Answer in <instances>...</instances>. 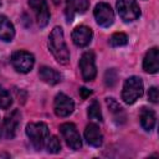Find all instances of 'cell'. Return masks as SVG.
Masks as SVG:
<instances>
[{
  "label": "cell",
  "mask_w": 159,
  "mask_h": 159,
  "mask_svg": "<svg viewBox=\"0 0 159 159\" xmlns=\"http://www.w3.org/2000/svg\"><path fill=\"white\" fill-rule=\"evenodd\" d=\"M48 48L58 63L67 65L70 62V51L65 42L63 31L60 26L52 29L48 36Z\"/></svg>",
  "instance_id": "cell-1"
},
{
  "label": "cell",
  "mask_w": 159,
  "mask_h": 159,
  "mask_svg": "<svg viewBox=\"0 0 159 159\" xmlns=\"http://www.w3.org/2000/svg\"><path fill=\"white\" fill-rule=\"evenodd\" d=\"M26 134L30 138V142L36 150H41L46 145V142L50 137L48 127L43 122L29 123L26 125Z\"/></svg>",
  "instance_id": "cell-2"
},
{
  "label": "cell",
  "mask_w": 159,
  "mask_h": 159,
  "mask_svg": "<svg viewBox=\"0 0 159 159\" xmlns=\"http://www.w3.org/2000/svg\"><path fill=\"white\" fill-rule=\"evenodd\" d=\"M143 81L140 77L132 76L125 80L122 91V99L127 104H133L138 98L143 96Z\"/></svg>",
  "instance_id": "cell-3"
},
{
  "label": "cell",
  "mask_w": 159,
  "mask_h": 159,
  "mask_svg": "<svg viewBox=\"0 0 159 159\" xmlns=\"http://www.w3.org/2000/svg\"><path fill=\"white\" fill-rule=\"evenodd\" d=\"M117 10L120 19L125 22L134 21L140 16V9L135 0H118Z\"/></svg>",
  "instance_id": "cell-4"
},
{
  "label": "cell",
  "mask_w": 159,
  "mask_h": 159,
  "mask_svg": "<svg viewBox=\"0 0 159 159\" xmlns=\"http://www.w3.org/2000/svg\"><path fill=\"white\" fill-rule=\"evenodd\" d=\"M35 63V57L27 51H16L11 56V65L20 73H27L31 71Z\"/></svg>",
  "instance_id": "cell-5"
},
{
  "label": "cell",
  "mask_w": 159,
  "mask_h": 159,
  "mask_svg": "<svg viewBox=\"0 0 159 159\" xmlns=\"http://www.w3.org/2000/svg\"><path fill=\"white\" fill-rule=\"evenodd\" d=\"M80 70L82 73V78L86 82L93 81L97 70H96V61H94V53L92 51H86L81 58H80Z\"/></svg>",
  "instance_id": "cell-6"
},
{
  "label": "cell",
  "mask_w": 159,
  "mask_h": 159,
  "mask_svg": "<svg viewBox=\"0 0 159 159\" xmlns=\"http://www.w3.org/2000/svg\"><path fill=\"white\" fill-rule=\"evenodd\" d=\"M60 132L63 137V139L66 140L67 145L73 149V150H78L82 148V140H81V135L76 128V125L73 123H63L60 125Z\"/></svg>",
  "instance_id": "cell-7"
},
{
  "label": "cell",
  "mask_w": 159,
  "mask_h": 159,
  "mask_svg": "<svg viewBox=\"0 0 159 159\" xmlns=\"http://www.w3.org/2000/svg\"><path fill=\"white\" fill-rule=\"evenodd\" d=\"M93 14L97 24L102 27H109L114 21V12L107 2H98L94 7Z\"/></svg>",
  "instance_id": "cell-8"
},
{
  "label": "cell",
  "mask_w": 159,
  "mask_h": 159,
  "mask_svg": "<svg viewBox=\"0 0 159 159\" xmlns=\"http://www.w3.org/2000/svg\"><path fill=\"white\" fill-rule=\"evenodd\" d=\"M20 122H21V113H20L19 109H14L5 118L2 128H1V134H4V137L6 139H12L16 135Z\"/></svg>",
  "instance_id": "cell-9"
},
{
  "label": "cell",
  "mask_w": 159,
  "mask_h": 159,
  "mask_svg": "<svg viewBox=\"0 0 159 159\" xmlns=\"http://www.w3.org/2000/svg\"><path fill=\"white\" fill-rule=\"evenodd\" d=\"M53 109H55L56 116H58V117H68L75 109V103H73L72 98H70L65 93L60 92L55 97Z\"/></svg>",
  "instance_id": "cell-10"
},
{
  "label": "cell",
  "mask_w": 159,
  "mask_h": 159,
  "mask_svg": "<svg viewBox=\"0 0 159 159\" xmlns=\"http://www.w3.org/2000/svg\"><path fill=\"white\" fill-rule=\"evenodd\" d=\"M29 5L36 15L39 26L45 27L50 21V11L46 0H29Z\"/></svg>",
  "instance_id": "cell-11"
},
{
  "label": "cell",
  "mask_w": 159,
  "mask_h": 159,
  "mask_svg": "<svg viewBox=\"0 0 159 159\" xmlns=\"http://www.w3.org/2000/svg\"><path fill=\"white\" fill-rule=\"evenodd\" d=\"M89 7V0H66V19L71 22L76 14H84Z\"/></svg>",
  "instance_id": "cell-12"
},
{
  "label": "cell",
  "mask_w": 159,
  "mask_h": 159,
  "mask_svg": "<svg viewBox=\"0 0 159 159\" xmlns=\"http://www.w3.org/2000/svg\"><path fill=\"white\" fill-rule=\"evenodd\" d=\"M92 36H93L92 30L84 25H80V26L75 27V30L72 31V41L78 47L88 46L89 42L92 41Z\"/></svg>",
  "instance_id": "cell-13"
},
{
  "label": "cell",
  "mask_w": 159,
  "mask_h": 159,
  "mask_svg": "<svg viewBox=\"0 0 159 159\" xmlns=\"http://www.w3.org/2000/svg\"><path fill=\"white\" fill-rule=\"evenodd\" d=\"M143 70L148 73H157L159 70V50L158 47L150 48L144 60H143Z\"/></svg>",
  "instance_id": "cell-14"
},
{
  "label": "cell",
  "mask_w": 159,
  "mask_h": 159,
  "mask_svg": "<svg viewBox=\"0 0 159 159\" xmlns=\"http://www.w3.org/2000/svg\"><path fill=\"white\" fill-rule=\"evenodd\" d=\"M84 139L92 147H101L103 142V135L99 130V127L94 123H89L84 129Z\"/></svg>",
  "instance_id": "cell-15"
},
{
  "label": "cell",
  "mask_w": 159,
  "mask_h": 159,
  "mask_svg": "<svg viewBox=\"0 0 159 159\" xmlns=\"http://www.w3.org/2000/svg\"><path fill=\"white\" fill-rule=\"evenodd\" d=\"M14 36H15L14 25L5 15H0V40L9 42L14 39Z\"/></svg>",
  "instance_id": "cell-16"
},
{
  "label": "cell",
  "mask_w": 159,
  "mask_h": 159,
  "mask_svg": "<svg viewBox=\"0 0 159 159\" xmlns=\"http://www.w3.org/2000/svg\"><path fill=\"white\" fill-rule=\"evenodd\" d=\"M39 76H40V78H41L43 82H46L47 84H51V86L57 84V83L61 81V75H60L56 70H53V68H51V67H47V66L40 67V70H39Z\"/></svg>",
  "instance_id": "cell-17"
},
{
  "label": "cell",
  "mask_w": 159,
  "mask_h": 159,
  "mask_svg": "<svg viewBox=\"0 0 159 159\" xmlns=\"http://www.w3.org/2000/svg\"><path fill=\"white\" fill-rule=\"evenodd\" d=\"M106 103H107V107L109 108L111 113L113 114L114 120L118 124L124 123L125 122V113H124L123 108L119 106V103L114 98H106Z\"/></svg>",
  "instance_id": "cell-18"
},
{
  "label": "cell",
  "mask_w": 159,
  "mask_h": 159,
  "mask_svg": "<svg viewBox=\"0 0 159 159\" xmlns=\"http://www.w3.org/2000/svg\"><path fill=\"white\" fill-rule=\"evenodd\" d=\"M140 124L143 127V129L145 130H152L155 125V122H157V118H155V113L153 109L150 108H142L140 111Z\"/></svg>",
  "instance_id": "cell-19"
},
{
  "label": "cell",
  "mask_w": 159,
  "mask_h": 159,
  "mask_svg": "<svg viewBox=\"0 0 159 159\" xmlns=\"http://www.w3.org/2000/svg\"><path fill=\"white\" fill-rule=\"evenodd\" d=\"M88 117L91 119H94V120H99L102 122L103 120V117H102V112H101V107H99V103L97 99H94L91 106L88 107Z\"/></svg>",
  "instance_id": "cell-20"
},
{
  "label": "cell",
  "mask_w": 159,
  "mask_h": 159,
  "mask_svg": "<svg viewBox=\"0 0 159 159\" xmlns=\"http://www.w3.org/2000/svg\"><path fill=\"white\" fill-rule=\"evenodd\" d=\"M127 42H128V37H127V35L123 34V32H116V34H113V35L111 36V39H109V43H111V46H113V47L124 46V45H127Z\"/></svg>",
  "instance_id": "cell-21"
},
{
  "label": "cell",
  "mask_w": 159,
  "mask_h": 159,
  "mask_svg": "<svg viewBox=\"0 0 159 159\" xmlns=\"http://www.w3.org/2000/svg\"><path fill=\"white\" fill-rule=\"evenodd\" d=\"M46 148H47V152L48 153H52V154H56L61 150V143H60V139L55 135L52 137H48L47 142H46Z\"/></svg>",
  "instance_id": "cell-22"
},
{
  "label": "cell",
  "mask_w": 159,
  "mask_h": 159,
  "mask_svg": "<svg viewBox=\"0 0 159 159\" xmlns=\"http://www.w3.org/2000/svg\"><path fill=\"white\" fill-rule=\"evenodd\" d=\"M12 103V99H11V96L10 93L0 86V108L2 109H7Z\"/></svg>",
  "instance_id": "cell-23"
},
{
  "label": "cell",
  "mask_w": 159,
  "mask_h": 159,
  "mask_svg": "<svg viewBox=\"0 0 159 159\" xmlns=\"http://www.w3.org/2000/svg\"><path fill=\"white\" fill-rule=\"evenodd\" d=\"M104 82H106V84L108 87H113L116 84V82H117V72H116L114 68H111V70H108L106 72V75H104Z\"/></svg>",
  "instance_id": "cell-24"
},
{
  "label": "cell",
  "mask_w": 159,
  "mask_h": 159,
  "mask_svg": "<svg viewBox=\"0 0 159 159\" xmlns=\"http://www.w3.org/2000/svg\"><path fill=\"white\" fill-rule=\"evenodd\" d=\"M148 98H149L150 102L158 103V101H159V93H158V88H157V87H150V88H149Z\"/></svg>",
  "instance_id": "cell-25"
},
{
  "label": "cell",
  "mask_w": 159,
  "mask_h": 159,
  "mask_svg": "<svg viewBox=\"0 0 159 159\" xmlns=\"http://www.w3.org/2000/svg\"><path fill=\"white\" fill-rule=\"evenodd\" d=\"M80 94H81V97L83 99H86L87 97H89L92 94V91L88 89V88H86V87H82V88H80Z\"/></svg>",
  "instance_id": "cell-26"
},
{
  "label": "cell",
  "mask_w": 159,
  "mask_h": 159,
  "mask_svg": "<svg viewBox=\"0 0 159 159\" xmlns=\"http://www.w3.org/2000/svg\"><path fill=\"white\" fill-rule=\"evenodd\" d=\"M0 137H1V127H0Z\"/></svg>",
  "instance_id": "cell-27"
},
{
  "label": "cell",
  "mask_w": 159,
  "mask_h": 159,
  "mask_svg": "<svg viewBox=\"0 0 159 159\" xmlns=\"http://www.w3.org/2000/svg\"><path fill=\"white\" fill-rule=\"evenodd\" d=\"M0 5H1V2H0Z\"/></svg>",
  "instance_id": "cell-28"
}]
</instances>
